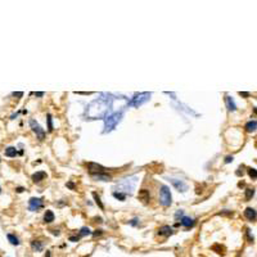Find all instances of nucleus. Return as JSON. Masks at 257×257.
<instances>
[{
  "instance_id": "nucleus-22",
  "label": "nucleus",
  "mask_w": 257,
  "mask_h": 257,
  "mask_svg": "<svg viewBox=\"0 0 257 257\" xmlns=\"http://www.w3.org/2000/svg\"><path fill=\"white\" fill-rule=\"evenodd\" d=\"M113 196L116 198H118V199H121V201L125 199V194H121V193H113Z\"/></svg>"
},
{
  "instance_id": "nucleus-17",
  "label": "nucleus",
  "mask_w": 257,
  "mask_h": 257,
  "mask_svg": "<svg viewBox=\"0 0 257 257\" xmlns=\"http://www.w3.org/2000/svg\"><path fill=\"white\" fill-rule=\"evenodd\" d=\"M8 239L10 240V243H12V244H16V246H17V244L20 243V242H18V239L14 237L13 234H8Z\"/></svg>"
},
{
  "instance_id": "nucleus-3",
  "label": "nucleus",
  "mask_w": 257,
  "mask_h": 257,
  "mask_svg": "<svg viewBox=\"0 0 257 257\" xmlns=\"http://www.w3.org/2000/svg\"><path fill=\"white\" fill-rule=\"evenodd\" d=\"M42 206V199L40 198H31L30 199V210L31 211H37Z\"/></svg>"
},
{
  "instance_id": "nucleus-4",
  "label": "nucleus",
  "mask_w": 257,
  "mask_h": 257,
  "mask_svg": "<svg viewBox=\"0 0 257 257\" xmlns=\"http://www.w3.org/2000/svg\"><path fill=\"white\" fill-rule=\"evenodd\" d=\"M88 168H89V171L91 172V174H94V172L102 174V172L104 171V167H102L100 165H97V163H89V165H88Z\"/></svg>"
},
{
  "instance_id": "nucleus-12",
  "label": "nucleus",
  "mask_w": 257,
  "mask_h": 257,
  "mask_svg": "<svg viewBox=\"0 0 257 257\" xmlns=\"http://www.w3.org/2000/svg\"><path fill=\"white\" fill-rule=\"evenodd\" d=\"M225 100H226V106H227V108H229V111H235V103H234V100L230 98V97H226Z\"/></svg>"
},
{
  "instance_id": "nucleus-16",
  "label": "nucleus",
  "mask_w": 257,
  "mask_h": 257,
  "mask_svg": "<svg viewBox=\"0 0 257 257\" xmlns=\"http://www.w3.org/2000/svg\"><path fill=\"white\" fill-rule=\"evenodd\" d=\"M32 248H34L35 251H41V249H42V243H41L40 240H34V242H32Z\"/></svg>"
},
{
  "instance_id": "nucleus-28",
  "label": "nucleus",
  "mask_w": 257,
  "mask_h": 257,
  "mask_svg": "<svg viewBox=\"0 0 257 257\" xmlns=\"http://www.w3.org/2000/svg\"><path fill=\"white\" fill-rule=\"evenodd\" d=\"M35 95H37V97H42V95H44V93H35Z\"/></svg>"
},
{
  "instance_id": "nucleus-23",
  "label": "nucleus",
  "mask_w": 257,
  "mask_h": 257,
  "mask_svg": "<svg viewBox=\"0 0 257 257\" xmlns=\"http://www.w3.org/2000/svg\"><path fill=\"white\" fill-rule=\"evenodd\" d=\"M48 125H49V126H48V127H49V131H51V130H53V125H51V117H50V116H48Z\"/></svg>"
},
{
  "instance_id": "nucleus-15",
  "label": "nucleus",
  "mask_w": 257,
  "mask_h": 257,
  "mask_svg": "<svg viewBox=\"0 0 257 257\" xmlns=\"http://www.w3.org/2000/svg\"><path fill=\"white\" fill-rule=\"evenodd\" d=\"M16 154H17V149L16 148L9 147V148L5 149V156H8V157H16Z\"/></svg>"
},
{
  "instance_id": "nucleus-25",
  "label": "nucleus",
  "mask_w": 257,
  "mask_h": 257,
  "mask_svg": "<svg viewBox=\"0 0 257 257\" xmlns=\"http://www.w3.org/2000/svg\"><path fill=\"white\" fill-rule=\"evenodd\" d=\"M231 161H233V157H230V156H229V157H226V159H225V162H226V163L231 162Z\"/></svg>"
},
{
  "instance_id": "nucleus-13",
  "label": "nucleus",
  "mask_w": 257,
  "mask_h": 257,
  "mask_svg": "<svg viewBox=\"0 0 257 257\" xmlns=\"http://www.w3.org/2000/svg\"><path fill=\"white\" fill-rule=\"evenodd\" d=\"M94 179H98V180H102V181H109L111 180V176L109 175H103V174H93Z\"/></svg>"
},
{
  "instance_id": "nucleus-7",
  "label": "nucleus",
  "mask_w": 257,
  "mask_h": 257,
  "mask_svg": "<svg viewBox=\"0 0 257 257\" xmlns=\"http://www.w3.org/2000/svg\"><path fill=\"white\" fill-rule=\"evenodd\" d=\"M194 224H196V221H194L193 218H190V217H183L181 218V225L185 226L187 229L194 226Z\"/></svg>"
},
{
  "instance_id": "nucleus-27",
  "label": "nucleus",
  "mask_w": 257,
  "mask_h": 257,
  "mask_svg": "<svg viewBox=\"0 0 257 257\" xmlns=\"http://www.w3.org/2000/svg\"><path fill=\"white\" fill-rule=\"evenodd\" d=\"M102 234V230H97V233H94V235H100Z\"/></svg>"
},
{
  "instance_id": "nucleus-29",
  "label": "nucleus",
  "mask_w": 257,
  "mask_h": 257,
  "mask_svg": "<svg viewBox=\"0 0 257 257\" xmlns=\"http://www.w3.org/2000/svg\"><path fill=\"white\" fill-rule=\"evenodd\" d=\"M68 187H69V188H71V189H73V188H75V187H73V184H72V183H68Z\"/></svg>"
},
{
  "instance_id": "nucleus-2",
  "label": "nucleus",
  "mask_w": 257,
  "mask_h": 257,
  "mask_svg": "<svg viewBox=\"0 0 257 257\" xmlns=\"http://www.w3.org/2000/svg\"><path fill=\"white\" fill-rule=\"evenodd\" d=\"M30 125H31V127H32V130L37 134V136H39L40 140H42L44 139V136H45V132H44V130L40 127L39 126V123L35 121V120H31L30 121Z\"/></svg>"
},
{
  "instance_id": "nucleus-5",
  "label": "nucleus",
  "mask_w": 257,
  "mask_h": 257,
  "mask_svg": "<svg viewBox=\"0 0 257 257\" xmlns=\"http://www.w3.org/2000/svg\"><path fill=\"white\" fill-rule=\"evenodd\" d=\"M244 216H246L249 221H253V220H256L257 213H256V211H255L253 208L248 207V208H246V211H244Z\"/></svg>"
},
{
  "instance_id": "nucleus-11",
  "label": "nucleus",
  "mask_w": 257,
  "mask_h": 257,
  "mask_svg": "<svg viewBox=\"0 0 257 257\" xmlns=\"http://www.w3.org/2000/svg\"><path fill=\"white\" fill-rule=\"evenodd\" d=\"M44 221H45V222H51V221H54V213L48 210V211L45 212V215H44Z\"/></svg>"
},
{
  "instance_id": "nucleus-14",
  "label": "nucleus",
  "mask_w": 257,
  "mask_h": 257,
  "mask_svg": "<svg viewBox=\"0 0 257 257\" xmlns=\"http://www.w3.org/2000/svg\"><path fill=\"white\" fill-rule=\"evenodd\" d=\"M256 127H257V121H251V122H248L247 125H246V130H247L248 132L256 130Z\"/></svg>"
},
{
  "instance_id": "nucleus-18",
  "label": "nucleus",
  "mask_w": 257,
  "mask_h": 257,
  "mask_svg": "<svg viewBox=\"0 0 257 257\" xmlns=\"http://www.w3.org/2000/svg\"><path fill=\"white\" fill-rule=\"evenodd\" d=\"M248 175L252 179H257V170H255V168H248Z\"/></svg>"
},
{
  "instance_id": "nucleus-31",
  "label": "nucleus",
  "mask_w": 257,
  "mask_h": 257,
  "mask_svg": "<svg viewBox=\"0 0 257 257\" xmlns=\"http://www.w3.org/2000/svg\"><path fill=\"white\" fill-rule=\"evenodd\" d=\"M0 192H1V189H0Z\"/></svg>"
},
{
  "instance_id": "nucleus-26",
  "label": "nucleus",
  "mask_w": 257,
  "mask_h": 257,
  "mask_svg": "<svg viewBox=\"0 0 257 257\" xmlns=\"http://www.w3.org/2000/svg\"><path fill=\"white\" fill-rule=\"evenodd\" d=\"M13 95H14V97H16V95H17V97H22L23 94H22V93H13Z\"/></svg>"
},
{
  "instance_id": "nucleus-20",
  "label": "nucleus",
  "mask_w": 257,
  "mask_h": 257,
  "mask_svg": "<svg viewBox=\"0 0 257 257\" xmlns=\"http://www.w3.org/2000/svg\"><path fill=\"white\" fill-rule=\"evenodd\" d=\"M93 196H94V198H95V202H97V204H99V207H100V208H103V203L100 202V198L97 196V193H94Z\"/></svg>"
},
{
  "instance_id": "nucleus-8",
  "label": "nucleus",
  "mask_w": 257,
  "mask_h": 257,
  "mask_svg": "<svg viewBox=\"0 0 257 257\" xmlns=\"http://www.w3.org/2000/svg\"><path fill=\"white\" fill-rule=\"evenodd\" d=\"M46 178V174L44 172V171H39V172H35L34 175H32V180L35 181V183H39L41 180H44V179Z\"/></svg>"
},
{
  "instance_id": "nucleus-10",
  "label": "nucleus",
  "mask_w": 257,
  "mask_h": 257,
  "mask_svg": "<svg viewBox=\"0 0 257 257\" xmlns=\"http://www.w3.org/2000/svg\"><path fill=\"white\" fill-rule=\"evenodd\" d=\"M139 199L143 201V202H148L149 201V192L148 190H145V189L140 190V192H139Z\"/></svg>"
},
{
  "instance_id": "nucleus-30",
  "label": "nucleus",
  "mask_w": 257,
  "mask_h": 257,
  "mask_svg": "<svg viewBox=\"0 0 257 257\" xmlns=\"http://www.w3.org/2000/svg\"><path fill=\"white\" fill-rule=\"evenodd\" d=\"M17 192H18V193H21V192H23V188H17Z\"/></svg>"
},
{
  "instance_id": "nucleus-6",
  "label": "nucleus",
  "mask_w": 257,
  "mask_h": 257,
  "mask_svg": "<svg viewBox=\"0 0 257 257\" xmlns=\"http://www.w3.org/2000/svg\"><path fill=\"white\" fill-rule=\"evenodd\" d=\"M171 183L175 185V188L178 189V190H181V192H185L188 187H187V184L185 183H183V181H179V180H175V179H172L171 180Z\"/></svg>"
},
{
  "instance_id": "nucleus-24",
  "label": "nucleus",
  "mask_w": 257,
  "mask_h": 257,
  "mask_svg": "<svg viewBox=\"0 0 257 257\" xmlns=\"http://www.w3.org/2000/svg\"><path fill=\"white\" fill-rule=\"evenodd\" d=\"M239 94H240V95H242V97H249V93H244V91H243V93H242V91H240V93H239Z\"/></svg>"
},
{
  "instance_id": "nucleus-9",
  "label": "nucleus",
  "mask_w": 257,
  "mask_h": 257,
  "mask_svg": "<svg viewBox=\"0 0 257 257\" xmlns=\"http://www.w3.org/2000/svg\"><path fill=\"white\" fill-rule=\"evenodd\" d=\"M172 233V229L167 225H165V226H161L158 229V234L159 235H170Z\"/></svg>"
},
{
  "instance_id": "nucleus-21",
  "label": "nucleus",
  "mask_w": 257,
  "mask_h": 257,
  "mask_svg": "<svg viewBox=\"0 0 257 257\" xmlns=\"http://www.w3.org/2000/svg\"><path fill=\"white\" fill-rule=\"evenodd\" d=\"M86 234H90V229L89 227H82L81 229V235H86Z\"/></svg>"
},
{
  "instance_id": "nucleus-1",
  "label": "nucleus",
  "mask_w": 257,
  "mask_h": 257,
  "mask_svg": "<svg viewBox=\"0 0 257 257\" xmlns=\"http://www.w3.org/2000/svg\"><path fill=\"white\" fill-rule=\"evenodd\" d=\"M159 202L162 206L167 207L171 204V193H170V189L166 185H162L161 190H159Z\"/></svg>"
},
{
  "instance_id": "nucleus-19",
  "label": "nucleus",
  "mask_w": 257,
  "mask_h": 257,
  "mask_svg": "<svg viewBox=\"0 0 257 257\" xmlns=\"http://www.w3.org/2000/svg\"><path fill=\"white\" fill-rule=\"evenodd\" d=\"M255 194V189H247L246 190V199H251Z\"/></svg>"
}]
</instances>
